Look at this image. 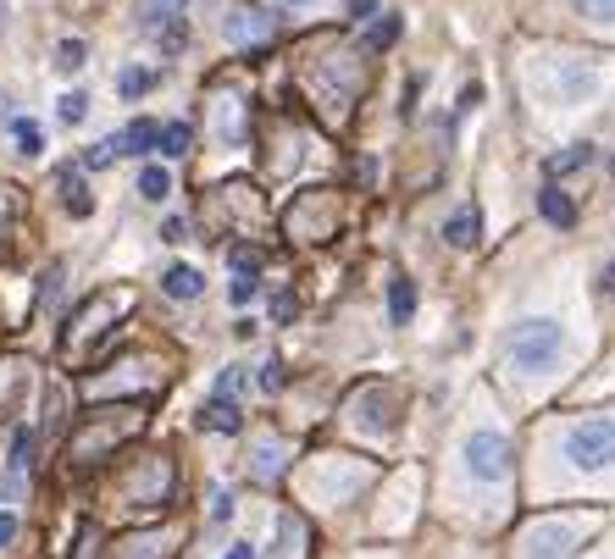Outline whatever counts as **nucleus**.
I'll return each mask as SVG.
<instances>
[{
  "mask_svg": "<svg viewBox=\"0 0 615 559\" xmlns=\"http://www.w3.org/2000/svg\"><path fill=\"white\" fill-rule=\"evenodd\" d=\"M399 28H405L399 17H383V23H372V28H366V50H388V45L399 39Z\"/></svg>",
  "mask_w": 615,
  "mask_h": 559,
  "instance_id": "412c9836",
  "label": "nucleus"
},
{
  "mask_svg": "<svg viewBox=\"0 0 615 559\" xmlns=\"http://www.w3.org/2000/svg\"><path fill=\"white\" fill-rule=\"evenodd\" d=\"M194 0H145L139 6V28L145 34H172V28H183V12H189Z\"/></svg>",
  "mask_w": 615,
  "mask_h": 559,
  "instance_id": "423d86ee",
  "label": "nucleus"
},
{
  "mask_svg": "<svg viewBox=\"0 0 615 559\" xmlns=\"http://www.w3.org/2000/svg\"><path fill=\"white\" fill-rule=\"evenodd\" d=\"M593 161V144L582 139V144H571V150H560V155H549V178H566V172H577V167H588Z\"/></svg>",
  "mask_w": 615,
  "mask_h": 559,
  "instance_id": "2eb2a0df",
  "label": "nucleus"
},
{
  "mask_svg": "<svg viewBox=\"0 0 615 559\" xmlns=\"http://www.w3.org/2000/svg\"><path fill=\"white\" fill-rule=\"evenodd\" d=\"M161 294H167V299H200L205 294V277L194 272V266H167V272H161Z\"/></svg>",
  "mask_w": 615,
  "mask_h": 559,
  "instance_id": "f8f14e48",
  "label": "nucleus"
},
{
  "mask_svg": "<svg viewBox=\"0 0 615 559\" xmlns=\"http://www.w3.org/2000/svg\"><path fill=\"white\" fill-rule=\"evenodd\" d=\"M466 471H471V482H494V488H505L510 482V438L505 432H494V427L471 432L466 438Z\"/></svg>",
  "mask_w": 615,
  "mask_h": 559,
  "instance_id": "7ed1b4c3",
  "label": "nucleus"
},
{
  "mask_svg": "<svg viewBox=\"0 0 615 559\" xmlns=\"http://www.w3.org/2000/svg\"><path fill=\"white\" fill-rule=\"evenodd\" d=\"M560 360H566V327L549 322V316H527L505 333V371L510 377H555Z\"/></svg>",
  "mask_w": 615,
  "mask_h": 559,
  "instance_id": "f257e3e1",
  "label": "nucleus"
},
{
  "mask_svg": "<svg viewBox=\"0 0 615 559\" xmlns=\"http://www.w3.org/2000/svg\"><path fill=\"white\" fill-rule=\"evenodd\" d=\"M139 194H145L150 205H161L172 194V172L167 167H145V172H139Z\"/></svg>",
  "mask_w": 615,
  "mask_h": 559,
  "instance_id": "a211bd4d",
  "label": "nucleus"
},
{
  "mask_svg": "<svg viewBox=\"0 0 615 559\" xmlns=\"http://www.w3.org/2000/svg\"><path fill=\"white\" fill-rule=\"evenodd\" d=\"M599 89H604V67H599V61H588V56L560 61V72H555V100H560V106H588Z\"/></svg>",
  "mask_w": 615,
  "mask_h": 559,
  "instance_id": "20e7f679",
  "label": "nucleus"
},
{
  "mask_svg": "<svg viewBox=\"0 0 615 559\" xmlns=\"http://www.w3.org/2000/svg\"><path fill=\"white\" fill-rule=\"evenodd\" d=\"M278 6H294V12H305V6H316V0H278Z\"/></svg>",
  "mask_w": 615,
  "mask_h": 559,
  "instance_id": "e433bc0d",
  "label": "nucleus"
},
{
  "mask_svg": "<svg viewBox=\"0 0 615 559\" xmlns=\"http://www.w3.org/2000/svg\"><path fill=\"white\" fill-rule=\"evenodd\" d=\"M111 139H117L122 155H150V150H156V139H161V122L139 117V122H128L122 133H111Z\"/></svg>",
  "mask_w": 615,
  "mask_h": 559,
  "instance_id": "9b49d317",
  "label": "nucleus"
},
{
  "mask_svg": "<svg viewBox=\"0 0 615 559\" xmlns=\"http://www.w3.org/2000/svg\"><path fill=\"white\" fill-rule=\"evenodd\" d=\"M156 84H161V72H156V67H122V72H117V95H128V100L150 95Z\"/></svg>",
  "mask_w": 615,
  "mask_h": 559,
  "instance_id": "4468645a",
  "label": "nucleus"
},
{
  "mask_svg": "<svg viewBox=\"0 0 615 559\" xmlns=\"http://www.w3.org/2000/svg\"><path fill=\"white\" fill-rule=\"evenodd\" d=\"M377 12V0H355V17H372Z\"/></svg>",
  "mask_w": 615,
  "mask_h": 559,
  "instance_id": "f704fd0d",
  "label": "nucleus"
},
{
  "mask_svg": "<svg viewBox=\"0 0 615 559\" xmlns=\"http://www.w3.org/2000/svg\"><path fill=\"white\" fill-rule=\"evenodd\" d=\"M12 537H17V515H6V510H0V548L12 543Z\"/></svg>",
  "mask_w": 615,
  "mask_h": 559,
  "instance_id": "2f4dec72",
  "label": "nucleus"
},
{
  "mask_svg": "<svg viewBox=\"0 0 615 559\" xmlns=\"http://www.w3.org/2000/svg\"><path fill=\"white\" fill-rule=\"evenodd\" d=\"M189 122H161V139H156V150L161 155H172V161H178V155H189Z\"/></svg>",
  "mask_w": 615,
  "mask_h": 559,
  "instance_id": "dca6fc26",
  "label": "nucleus"
},
{
  "mask_svg": "<svg viewBox=\"0 0 615 559\" xmlns=\"http://www.w3.org/2000/svg\"><path fill=\"white\" fill-rule=\"evenodd\" d=\"M582 532H588V521H543V526H532L527 554L521 559H571L577 543H582Z\"/></svg>",
  "mask_w": 615,
  "mask_h": 559,
  "instance_id": "39448f33",
  "label": "nucleus"
},
{
  "mask_svg": "<svg viewBox=\"0 0 615 559\" xmlns=\"http://www.w3.org/2000/svg\"><path fill=\"white\" fill-rule=\"evenodd\" d=\"M599 283H604V288H610V294H615V261L604 266V277H599Z\"/></svg>",
  "mask_w": 615,
  "mask_h": 559,
  "instance_id": "c9c22d12",
  "label": "nucleus"
},
{
  "mask_svg": "<svg viewBox=\"0 0 615 559\" xmlns=\"http://www.w3.org/2000/svg\"><path fill=\"white\" fill-rule=\"evenodd\" d=\"M12 133H17V150H23V155H39V150H45V133H39V122H12Z\"/></svg>",
  "mask_w": 615,
  "mask_h": 559,
  "instance_id": "b1692460",
  "label": "nucleus"
},
{
  "mask_svg": "<svg viewBox=\"0 0 615 559\" xmlns=\"http://www.w3.org/2000/svg\"><path fill=\"white\" fill-rule=\"evenodd\" d=\"M222 559H255V548H250V543H233V548H228V554H222Z\"/></svg>",
  "mask_w": 615,
  "mask_h": 559,
  "instance_id": "72a5a7b5",
  "label": "nucleus"
},
{
  "mask_svg": "<svg viewBox=\"0 0 615 559\" xmlns=\"http://www.w3.org/2000/svg\"><path fill=\"white\" fill-rule=\"evenodd\" d=\"M228 515H233V499H228V493H217V499H211V526H222Z\"/></svg>",
  "mask_w": 615,
  "mask_h": 559,
  "instance_id": "c756f323",
  "label": "nucleus"
},
{
  "mask_svg": "<svg viewBox=\"0 0 615 559\" xmlns=\"http://www.w3.org/2000/svg\"><path fill=\"white\" fill-rule=\"evenodd\" d=\"M239 388H244V371H239V366H228V371L217 377V393H222V399H233Z\"/></svg>",
  "mask_w": 615,
  "mask_h": 559,
  "instance_id": "cd10ccee",
  "label": "nucleus"
},
{
  "mask_svg": "<svg viewBox=\"0 0 615 559\" xmlns=\"http://www.w3.org/2000/svg\"><path fill=\"white\" fill-rule=\"evenodd\" d=\"M200 427H205V432H222V438H239V432H244V421H239V405H233V399H222V393H217V399H211V405L200 410Z\"/></svg>",
  "mask_w": 615,
  "mask_h": 559,
  "instance_id": "9d476101",
  "label": "nucleus"
},
{
  "mask_svg": "<svg viewBox=\"0 0 615 559\" xmlns=\"http://www.w3.org/2000/svg\"><path fill=\"white\" fill-rule=\"evenodd\" d=\"M61 194H67V211H73V216H89V211H95V200H89V189H84V178H78V172H73V167L61 172Z\"/></svg>",
  "mask_w": 615,
  "mask_h": 559,
  "instance_id": "f3484780",
  "label": "nucleus"
},
{
  "mask_svg": "<svg viewBox=\"0 0 615 559\" xmlns=\"http://www.w3.org/2000/svg\"><path fill=\"white\" fill-rule=\"evenodd\" d=\"M560 460H566L577 476H588V482L615 476V410L571 421V427L560 432Z\"/></svg>",
  "mask_w": 615,
  "mask_h": 559,
  "instance_id": "f03ea898",
  "label": "nucleus"
},
{
  "mask_svg": "<svg viewBox=\"0 0 615 559\" xmlns=\"http://www.w3.org/2000/svg\"><path fill=\"white\" fill-rule=\"evenodd\" d=\"M228 34H233V45H261V39L272 34V17H266L261 6H233Z\"/></svg>",
  "mask_w": 615,
  "mask_h": 559,
  "instance_id": "0eeeda50",
  "label": "nucleus"
},
{
  "mask_svg": "<svg viewBox=\"0 0 615 559\" xmlns=\"http://www.w3.org/2000/svg\"><path fill=\"white\" fill-rule=\"evenodd\" d=\"M444 238H449V244H455V250H471V244L483 238V211H477V200H466L455 216H449Z\"/></svg>",
  "mask_w": 615,
  "mask_h": 559,
  "instance_id": "1a4fd4ad",
  "label": "nucleus"
},
{
  "mask_svg": "<svg viewBox=\"0 0 615 559\" xmlns=\"http://www.w3.org/2000/svg\"><path fill=\"white\" fill-rule=\"evenodd\" d=\"M261 388L266 393H283V388H289V366H283V360H266V366H261Z\"/></svg>",
  "mask_w": 615,
  "mask_h": 559,
  "instance_id": "393cba45",
  "label": "nucleus"
},
{
  "mask_svg": "<svg viewBox=\"0 0 615 559\" xmlns=\"http://www.w3.org/2000/svg\"><path fill=\"white\" fill-rule=\"evenodd\" d=\"M183 233H189L183 216H167V222H161V244H183Z\"/></svg>",
  "mask_w": 615,
  "mask_h": 559,
  "instance_id": "c85d7f7f",
  "label": "nucleus"
},
{
  "mask_svg": "<svg viewBox=\"0 0 615 559\" xmlns=\"http://www.w3.org/2000/svg\"><path fill=\"white\" fill-rule=\"evenodd\" d=\"M272 316H278V322H289V316H294V294H278V299H272Z\"/></svg>",
  "mask_w": 615,
  "mask_h": 559,
  "instance_id": "7c9ffc66",
  "label": "nucleus"
},
{
  "mask_svg": "<svg viewBox=\"0 0 615 559\" xmlns=\"http://www.w3.org/2000/svg\"><path fill=\"white\" fill-rule=\"evenodd\" d=\"M84 56H89L84 39H61V45H56V67L61 72H78V67H84Z\"/></svg>",
  "mask_w": 615,
  "mask_h": 559,
  "instance_id": "4be33fe9",
  "label": "nucleus"
},
{
  "mask_svg": "<svg viewBox=\"0 0 615 559\" xmlns=\"http://www.w3.org/2000/svg\"><path fill=\"white\" fill-rule=\"evenodd\" d=\"M577 12L593 23H615V0H577Z\"/></svg>",
  "mask_w": 615,
  "mask_h": 559,
  "instance_id": "a878e982",
  "label": "nucleus"
},
{
  "mask_svg": "<svg viewBox=\"0 0 615 559\" xmlns=\"http://www.w3.org/2000/svg\"><path fill=\"white\" fill-rule=\"evenodd\" d=\"M477 100H483V84H466V89H460V111H471Z\"/></svg>",
  "mask_w": 615,
  "mask_h": 559,
  "instance_id": "473e14b6",
  "label": "nucleus"
},
{
  "mask_svg": "<svg viewBox=\"0 0 615 559\" xmlns=\"http://www.w3.org/2000/svg\"><path fill=\"white\" fill-rule=\"evenodd\" d=\"M56 117L67 122V128H78V122L89 117V95H84V89H67V95L56 100Z\"/></svg>",
  "mask_w": 615,
  "mask_h": 559,
  "instance_id": "6ab92c4d",
  "label": "nucleus"
},
{
  "mask_svg": "<svg viewBox=\"0 0 615 559\" xmlns=\"http://www.w3.org/2000/svg\"><path fill=\"white\" fill-rule=\"evenodd\" d=\"M410 316H416V283H410V277H394V283H388V322L410 327Z\"/></svg>",
  "mask_w": 615,
  "mask_h": 559,
  "instance_id": "ddd939ff",
  "label": "nucleus"
},
{
  "mask_svg": "<svg viewBox=\"0 0 615 559\" xmlns=\"http://www.w3.org/2000/svg\"><path fill=\"white\" fill-rule=\"evenodd\" d=\"M0 23H6V0H0Z\"/></svg>",
  "mask_w": 615,
  "mask_h": 559,
  "instance_id": "4c0bfd02",
  "label": "nucleus"
},
{
  "mask_svg": "<svg viewBox=\"0 0 615 559\" xmlns=\"http://www.w3.org/2000/svg\"><path fill=\"white\" fill-rule=\"evenodd\" d=\"M538 211H543V222H549V227H577V200H571L560 183H543V189H538Z\"/></svg>",
  "mask_w": 615,
  "mask_h": 559,
  "instance_id": "6e6552de",
  "label": "nucleus"
},
{
  "mask_svg": "<svg viewBox=\"0 0 615 559\" xmlns=\"http://www.w3.org/2000/svg\"><path fill=\"white\" fill-rule=\"evenodd\" d=\"M255 294H261V283H255V277H239V283L228 288V299H233V305H250Z\"/></svg>",
  "mask_w": 615,
  "mask_h": 559,
  "instance_id": "bb28decb",
  "label": "nucleus"
},
{
  "mask_svg": "<svg viewBox=\"0 0 615 559\" xmlns=\"http://www.w3.org/2000/svg\"><path fill=\"white\" fill-rule=\"evenodd\" d=\"M117 139H100V144H89V150H84V167L89 172H100V167H111V161H117Z\"/></svg>",
  "mask_w": 615,
  "mask_h": 559,
  "instance_id": "5701e85b",
  "label": "nucleus"
},
{
  "mask_svg": "<svg viewBox=\"0 0 615 559\" xmlns=\"http://www.w3.org/2000/svg\"><path fill=\"white\" fill-rule=\"evenodd\" d=\"M283 471V460H278V443L272 438H261L255 443V476H261V482H272V476Z\"/></svg>",
  "mask_w": 615,
  "mask_h": 559,
  "instance_id": "aec40b11",
  "label": "nucleus"
}]
</instances>
